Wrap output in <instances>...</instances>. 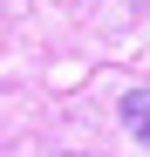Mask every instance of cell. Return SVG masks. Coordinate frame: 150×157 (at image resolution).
Wrapping results in <instances>:
<instances>
[{
    "label": "cell",
    "instance_id": "obj_1",
    "mask_svg": "<svg viewBox=\"0 0 150 157\" xmlns=\"http://www.w3.org/2000/svg\"><path fill=\"white\" fill-rule=\"evenodd\" d=\"M116 116H123V130L150 150V89H123V102H116Z\"/></svg>",
    "mask_w": 150,
    "mask_h": 157
}]
</instances>
